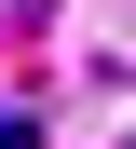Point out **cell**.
Listing matches in <instances>:
<instances>
[{"label": "cell", "mask_w": 136, "mask_h": 149, "mask_svg": "<svg viewBox=\"0 0 136 149\" xmlns=\"http://www.w3.org/2000/svg\"><path fill=\"white\" fill-rule=\"evenodd\" d=\"M54 136V109H0V149H41Z\"/></svg>", "instance_id": "6da1fadb"}]
</instances>
